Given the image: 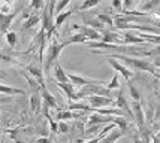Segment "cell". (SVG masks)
<instances>
[{
    "label": "cell",
    "instance_id": "6da1fadb",
    "mask_svg": "<svg viewBox=\"0 0 160 143\" xmlns=\"http://www.w3.org/2000/svg\"><path fill=\"white\" fill-rule=\"evenodd\" d=\"M66 46L64 43H60L56 37H52L48 43V48H47V55H45V61H43V73H48L52 66L57 64V58L60 57L63 48Z\"/></svg>",
    "mask_w": 160,
    "mask_h": 143
},
{
    "label": "cell",
    "instance_id": "7a4b0ae2",
    "mask_svg": "<svg viewBox=\"0 0 160 143\" xmlns=\"http://www.w3.org/2000/svg\"><path fill=\"white\" fill-rule=\"evenodd\" d=\"M115 57L121 61H124L127 66H130L132 70H144V72H150V73H156V64L144 58H136V57H127V55H111Z\"/></svg>",
    "mask_w": 160,
    "mask_h": 143
},
{
    "label": "cell",
    "instance_id": "3957f363",
    "mask_svg": "<svg viewBox=\"0 0 160 143\" xmlns=\"http://www.w3.org/2000/svg\"><path fill=\"white\" fill-rule=\"evenodd\" d=\"M85 100L90 103L88 106L93 107V109H100V107H105V106H111V107H115V106H117V102H115V100H112L111 97L91 95V97H87Z\"/></svg>",
    "mask_w": 160,
    "mask_h": 143
},
{
    "label": "cell",
    "instance_id": "277c9868",
    "mask_svg": "<svg viewBox=\"0 0 160 143\" xmlns=\"http://www.w3.org/2000/svg\"><path fill=\"white\" fill-rule=\"evenodd\" d=\"M108 63L111 64V67L114 69V70H115L117 73H120V75L124 78L127 83H130V81L133 79V70H132V69L121 66L118 61H115V60H112V58H108Z\"/></svg>",
    "mask_w": 160,
    "mask_h": 143
},
{
    "label": "cell",
    "instance_id": "5b68a950",
    "mask_svg": "<svg viewBox=\"0 0 160 143\" xmlns=\"http://www.w3.org/2000/svg\"><path fill=\"white\" fill-rule=\"evenodd\" d=\"M72 30H79L82 34H85L88 39H90V42H102L103 41V36L99 33L98 30H94V28L88 27V26H72Z\"/></svg>",
    "mask_w": 160,
    "mask_h": 143
},
{
    "label": "cell",
    "instance_id": "8992f818",
    "mask_svg": "<svg viewBox=\"0 0 160 143\" xmlns=\"http://www.w3.org/2000/svg\"><path fill=\"white\" fill-rule=\"evenodd\" d=\"M117 106H118V109L120 110H123L126 113V116L127 118H135L133 116V110L132 107L129 106V103H127V100H126V94H124V91H123V88L118 91V94H117Z\"/></svg>",
    "mask_w": 160,
    "mask_h": 143
},
{
    "label": "cell",
    "instance_id": "52a82bcc",
    "mask_svg": "<svg viewBox=\"0 0 160 143\" xmlns=\"http://www.w3.org/2000/svg\"><path fill=\"white\" fill-rule=\"evenodd\" d=\"M130 107L133 110V116L138 122V130H144V112H142V107H141V103L133 100Z\"/></svg>",
    "mask_w": 160,
    "mask_h": 143
},
{
    "label": "cell",
    "instance_id": "ba28073f",
    "mask_svg": "<svg viewBox=\"0 0 160 143\" xmlns=\"http://www.w3.org/2000/svg\"><path fill=\"white\" fill-rule=\"evenodd\" d=\"M103 122V124H114V116H106V115H96V113H93V115L88 118V121H87V127L90 128L91 125H98V124Z\"/></svg>",
    "mask_w": 160,
    "mask_h": 143
},
{
    "label": "cell",
    "instance_id": "9c48e42d",
    "mask_svg": "<svg viewBox=\"0 0 160 143\" xmlns=\"http://www.w3.org/2000/svg\"><path fill=\"white\" fill-rule=\"evenodd\" d=\"M54 79H56V82H60V83H70L69 75L64 72L62 64H58V63L54 66Z\"/></svg>",
    "mask_w": 160,
    "mask_h": 143
},
{
    "label": "cell",
    "instance_id": "30bf717a",
    "mask_svg": "<svg viewBox=\"0 0 160 143\" xmlns=\"http://www.w3.org/2000/svg\"><path fill=\"white\" fill-rule=\"evenodd\" d=\"M17 15H18V12H14V14H9V15L0 14V24H2V26H0V30H2V34H3V36H6V34L9 33L8 28H9L12 20H14Z\"/></svg>",
    "mask_w": 160,
    "mask_h": 143
},
{
    "label": "cell",
    "instance_id": "8fae6325",
    "mask_svg": "<svg viewBox=\"0 0 160 143\" xmlns=\"http://www.w3.org/2000/svg\"><path fill=\"white\" fill-rule=\"evenodd\" d=\"M56 85L66 93V95H68V98H69L70 103H75L77 93H75V89H73V83H72V82H70V83H60V82H56Z\"/></svg>",
    "mask_w": 160,
    "mask_h": 143
},
{
    "label": "cell",
    "instance_id": "7c38bea8",
    "mask_svg": "<svg viewBox=\"0 0 160 143\" xmlns=\"http://www.w3.org/2000/svg\"><path fill=\"white\" fill-rule=\"evenodd\" d=\"M90 42V39L85 36V34L82 33H78V34H73V36H70L68 41H64L63 43L68 46V45H70V43H88Z\"/></svg>",
    "mask_w": 160,
    "mask_h": 143
},
{
    "label": "cell",
    "instance_id": "4fadbf2b",
    "mask_svg": "<svg viewBox=\"0 0 160 143\" xmlns=\"http://www.w3.org/2000/svg\"><path fill=\"white\" fill-rule=\"evenodd\" d=\"M124 134H126V133H123V131H121L120 128H118V130L115 128V130H112L111 133H109L108 136L105 137V139H103V140H102L100 143H115V142H117V139L123 137Z\"/></svg>",
    "mask_w": 160,
    "mask_h": 143
},
{
    "label": "cell",
    "instance_id": "5bb4252c",
    "mask_svg": "<svg viewBox=\"0 0 160 143\" xmlns=\"http://www.w3.org/2000/svg\"><path fill=\"white\" fill-rule=\"evenodd\" d=\"M73 12H75V11H73V9H70V11H66V12H62L60 15H57L56 20H54V22H56V30H58V28L62 27L63 24H64V21L68 20L69 17H72Z\"/></svg>",
    "mask_w": 160,
    "mask_h": 143
},
{
    "label": "cell",
    "instance_id": "9a60e30c",
    "mask_svg": "<svg viewBox=\"0 0 160 143\" xmlns=\"http://www.w3.org/2000/svg\"><path fill=\"white\" fill-rule=\"evenodd\" d=\"M42 97H43V100H45V102L48 103V106L49 107H54V109H56L57 107V102H56V98H54V95L52 94H49L48 93V89H47V87H45V88H42Z\"/></svg>",
    "mask_w": 160,
    "mask_h": 143
},
{
    "label": "cell",
    "instance_id": "2e32d148",
    "mask_svg": "<svg viewBox=\"0 0 160 143\" xmlns=\"http://www.w3.org/2000/svg\"><path fill=\"white\" fill-rule=\"evenodd\" d=\"M39 21H41V17H39V15L32 14L30 17H27V20L24 21V27L22 28H32L35 24H38Z\"/></svg>",
    "mask_w": 160,
    "mask_h": 143
},
{
    "label": "cell",
    "instance_id": "e0dca14e",
    "mask_svg": "<svg viewBox=\"0 0 160 143\" xmlns=\"http://www.w3.org/2000/svg\"><path fill=\"white\" fill-rule=\"evenodd\" d=\"M141 37L147 42V43H159L160 45V34H150V33H142Z\"/></svg>",
    "mask_w": 160,
    "mask_h": 143
},
{
    "label": "cell",
    "instance_id": "ac0fdd59",
    "mask_svg": "<svg viewBox=\"0 0 160 143\" xmlns=\"http://www.w3.org/2000/svg\"><path fill=\"white\" fill-rule=\"evenodd\" d=\"M0 91H2L3 95H6V94H24V89L11 88V87H6V85H2V87H0Z\"/></svg>",
    "mask_w": 160,
    "mask_h": 143
},
{
    "label": "cell",
    "instance_id": "d6986e66",
    "mask_svg": "<svg viewBox=\"0 0 160 143\" xmlns=\"http://www.w3.org/2000/svg\"><path fill=\"white\" fill-rule=\"evenodd\" d=\"M96 18H98L100 22H103V24H106V26H109V27L114 26V21H115L111 15H108V14H98L96 15Z\"/></svg>",
    "mask_w": 160,
    "mask_h": 143
},
{
    "label": "cell",
    "instance_id": "ffe728a7",
    "mask_svg": "<svg viewBox=\"0 0 160 143\" xmlns=\"http://www.w3.org/2000/svg\"><path fill=\"white\" fill-rule=\"evenodd\" d=\"M108 89H109V91H112V89H121V83H120L118 75H114L111 83H108Z\"/></svg>",
    "mask_w": 160,
    "mask_h": 143
},
{
    "label": "cell",
    "instance_id": "44dd1931",
    "mask_svg": "<svg viewBox=\"0 0 160 143\" xmlns=\"http://www.w3.org/2000/svg\"><path fill=\"white\" fill-rule=\"evenodd\" d=\"M100 3V0H88V2H84L81 6L78 7V11H85V9H90L93 6H98Z\"/></svg>",
    "mask_w": 160,
    "mask_h": 143
},
{
    "label": "cell",
    "instance_id": "7402d4cb",
    "mask_svg": "<svg viewBox=\"0 0 160 143\" xmlns=\"http://www.w3.org/2000/svg\"><path fill=\"white\" fill-rule=\"evenodd\" d=\"M73 118V113L70 112V110H66V112H58L57 113V119H58V122H62L64 119H72Z\"/></svg>",
    "mask_w": 160,
    "mask_h": 143
},
{
    "label": "cell",
    "instance_id": "603a6c76",
    "mask_svg": "<svg viewBox=\"0 0 160 143\" xmlns=\"http://www.w3.org/2000/svg\"><path fill=\"white\" fill-rule=\"evenodd\" d=\"M5 37H6L8 43H9L11 46H15V43H17V34H15L14 31H9V33H8Z\"/></svg>",
    "mask_w": 160,
    "mask_h": 143
},
{
    "label": "cell",
    "instance_id": "cb8c5ba5",
    "mask_svg": "<svg viewBox=\"0 0 160 143\" xmlns=\"http://www.w3.org/2000/svg\"><path fill=\"white\" fill-rule=\"evenodd\" d=\"M69 5H70L69 0H64V2H62V3H57V5H56V14L60 15V14H62V11H63V7L69 6Z\"/></svg>",
    "mask_w": 160,
    "mask_h": 143
},
{
    "label": "cell",
    "instance_id": "d4e9b609",
    "mask_svg": "<svg viewBox=\"0 0 160 143\" xmlns=\"http://www.w3.org/2000/svg\"><path fill=\"white\" fill-rule=\"evenodd\" d=\"M47 6V3H43L41 0H33V2H30V7L32 9H41V7H45Z\"/></svg>",
    "mask_w": 160,
    "mask_h": 143
},
{
    "label": "cell",
    "instance_id": "484cf974",
    "mask_svg": "<svg viewBox=\"0 0 160 143\" xmlns=\"http://www.w3.org/2000/svg\"><path fill=\"white\" fill-rule=\"evenodd\" d=\"M129 91H130V94H132L133 100H136V102H139V93L136 91V88L133 87L132 83H129Z\"/></svg>",
    "mask_w": 160,
    "mask_h": 143
},
{
    "label": "cell",
    "instance_id": "4316f807",
    "mask_svg": "<svg viewBox=\"0 0 160 143\" xmlns=\"http://www.w3.org/2000/svg\"><path fill=\"white\" fill-rule=\"evenodd\" d=\"M58 130H60V131H62V133H68V130H69V127H68V125H66V124L63 122H58Z\"/></svg>",
    "mask_w": 160,
    "mask_h": 143
},
{
    "label": "cell",
    "instance_id": "83f0119b",
    "mask_svg": "<svg viewBox=\"0 0 160 143\" xmlns=\"http://www.w3.org/2000/svg\"><path fill=\"white\" fill-rule=\"evenodd\" d=\"M112 6H114V7H120V11H123V2H118V0H115V2L112 3Z\"/></svg>",
    "mask_w": 160,
    "mask_h": 143
},
{
    "label": "cell",
    "instance_id": "f1b7e54d",
    "mask_svg": "<svg viewBox=\"0 0 160 143\" xmlns=\"http://www.w3.org/2000/svg\"><path fill=\"white\" fill-rule=\"evenodd\" d=\"M36 143H51V142H49L48 137H39V139L36 140Z\"/></svg>",
    "mask_w": 160,
    "mask_h": 143
},
{
    "label": "cell",
    "instance_id": "f546056e",
    "mask_svg": "<svg viewBox=\"0 0 160 143\" xmlns=\"http://www.w3.org/2000/svg\"><path fill=\"white\" fill-rule=\"evenodd\" d=\"M154 24H156V26H159V27H160V21H159V20H154Z\"/></svg>",
    "mask_w": 160,
    "mask_h": 143
},
{
    "label": "cell",
    "instance_id": "4dcf8cb0",
    "mask_svg": "<svg viewBox=\"0 0 160 143\" xmlns=\"http://www.w3.org/2000/svg\"><path fill=\"white\" fill-rule=\"evenodd\" d=\"M157 139H160V133H159V134H157Z\"/></svg>",
    "mask_w": 160,
    "mask_h": 143
}]
</instances>
